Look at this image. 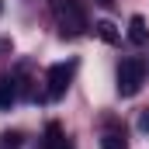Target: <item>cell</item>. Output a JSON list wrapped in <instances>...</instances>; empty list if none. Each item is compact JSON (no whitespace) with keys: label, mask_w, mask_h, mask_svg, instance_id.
<instances>
[{"label":"cell","mask_w":149,"mask_h":149,"mask_svg":"<svg viewBox=\"0 0 149 149\" xmlns=\"http://www.w3.org/2000/svg\"><path fill=\"white\" fill-rule=\"evenodd\" d=\"M52 14H56L63 35L76 38V35L87 31V14H83V7H80L76 0H52Z\"/></svg>","instance_id":"cell-1"},{"label":"cell","mask_w":149,"mask_h":149,"mask_svg":"<svg viewBox=\"0 0 149 149\" xmlns=\"http://www.w3.org/2000/svg\"><path fill=\"white\" fill-rule=\"evenodd\" d=\"M142 83H146V63L142 59H125L121 66H118V94L121 97H135L139 90H142Z\"/></svg>","instance_id":"cell-2"},{"label":"cell","mask_w":149,"mask_h":149,"mask_svg":"<svg viewBox=\"0 0 149 149\" xmlns=\"http://www.w3.org/2000/svg\"><path fill=\"white\" fill-rule=\"evenodd\" d=\"M97 35L104 38V42H118V31H114L111 21H101V24H97Z\"/></svg>","instance_id":"cell-8"},{"label":"cell","mask_w":149,"mask_h":149,"mask_svg":"<svg viewBox=\"0 0 149 149\" xmlns=\"http://www.w3.org/2000/svg\"><path fill=\"white\" fill-rule=\"evenodd\" d=\"M17 101V87H14V80L10 76H0V108H10Z\"/></svg>","instance_id":"cell-6"},{"label":"cell","mask_w":149,"mask_h":149,"mask_svg":"<svg viewBox=\"0 0 149 149\" xmlns=\"http://www.w3.org/2000/svg\"><path fill=\"white\" fill-rule=\"evenodd\" d=\"M139 128H142V132H149V108L139 114Z\"/></svg>","instance_id":"cell-10"},{"label":"cell","mask_w":149,"mask_h":149,"mask_svg":"<svg viewBox=\"0 0 149 149\" xmlns=\"http://www.w3.org/2000/svg\"><path fill=\"white\" fill-rule=\"evenodd\" d=\"M128 42H135V45H146L149 42V28H146V17L142 14H135L128 21Z\"/></svg>","instance_id":"cell-4"},{"label":"cell","mask_w":149,"mask_h":149,"mask_svg":"<svg viewBox=\"0 0 149 149\" xmlns=\"http://www.w3.org/2000/svg\"><path fill=\"white\" fill-rule=\"evenodd\" d=\"M101 149H128L125 132H104L101 135Z\"/></svg>","instance_id":"cell-7"},{"label":"cell","mask_w":149,"mask_h":149,"mask_svg":"<svg viewBox=\"0 0 149 149\" xmlns=\"http://www.w3.org/2000/svg\"><path fill=\"white\" fill-rule=\"evenodd\" d=\"M21 146V135H17V132H3V135H0V149H17Z\"/></svg>","instance_id":"cell-9"},{"label":"cell","mask_w":149,"mask_h":149,"mask_svg":"<svg viewBox=\"0 0 149 149\" xmlns=\"http://www.w3.org/2000/svg\"><path fill=\"white\" fill-rule=\"evenodd\" d=\"M45 149H70V142H66V135H63V128L52 121L49 128H45Z\"/></svg>","instance_id":"cell-5"},{"label":"cell","mask_w":149,"mask_h":149,"mask_svg":"<svg viewBox=\"0 0 149 149\" xmlns=\"http://www.w3.org/2000/svg\"><path fill=\"white\" fill-rule=\"evenodd\" d=\"M73 63H56V66H49V76H45V83H49V101H59L63 94H66V87H70V80H73Z\"/></svg>","instance_id":"cell-3"}]
</instances>
